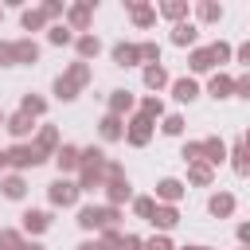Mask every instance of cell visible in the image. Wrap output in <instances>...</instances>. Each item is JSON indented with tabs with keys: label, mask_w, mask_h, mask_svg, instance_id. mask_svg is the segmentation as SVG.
Instances as JSON below:
<instances>
[{
	"label": "cell",
	"mask_w": 250,
	"mask_h": 250,
	"mask_svg": "<svg viewBox=\"0 0 250 250\" xmlns=\"http://www.w3.org/2000/svg\"><path fill=\"white\" fill-rule=\"evenodd\" d=\"M78 51H82V55H98V39H90V35H86V39L78 43Z\"/></svg>",
	"instance_id": "19"
},
{
	"label": "cell",
	"mask_w": 250,
	"mask_h": 250,
	"mask_svg": "<svg viewBox=\"0 0 250 250\" xmlns=\"http://www.w3.org/2000/svg\"><path fill=\"white\" fill-rule=\"evenodd\" d=\"M215 59H219V62L227 59V47H223V43H215L211 51H195V55H191V66H195V70H207Z\"/></svg>",
	"instance_id": "2"
},
{
	"label": "cell",
	"mask_w": 250,
	"mask_h": 250,
	"mask_svg": "<svg viewBox=\"0 0 250 250\" xmlns=\"http://www.w3.org/2000/svg\"><path fill=\"white\" fill-rule=\"evenodd\" d=\"M160 195H164V199H180V184H176V180H164V184H160Z\"/></svg>",
	"instance_id": "17"
},
{
	"label": "cell",
	"mask_w": 250,
	"mask_h": 250,
	"mask_svg": "<svg viewBox=\"0 0 250 250\" xmlns=\"http://www.w3.org/2000/svg\"><path fill=\"white\" fill-rule=\"evenodd\" d=\"M145 137H148V121H145V117H137V121H133V141L141 145Z\"/></svg>",
	"instance_id": "15"
},
{
	"label": "cell",
	"mask_w": 250,
	"mask_h": 250,
	"mask_svg": "<svg viewBox=\"0 0 250 250\" xmlns=\"http://www.w3.org/2000/svg\"><path fill=\"white\" fill-rule=\"evenodd\" d=\"M23 219H27V230H43V227H47V215H43V211H27Z\"/></svg>",
	"instance_id": "9"
},
{
	"label": "cell",
	"mask_w": 250,
	"mask_h": 250,
	"mask_svg": "<svg viewBox=\"0 0 250 250\" xmlns=\"http://www.w3.org/2000/svg\"><path fill=\"white\" fill-rule=\"evenodd\" d=\"M113 59H117L121 66H129L133 59H141V47H125V43H121V47H113Z\"/></svg>",
	"instance_id": "6"
},
{
	"label": "cell",
	"mask_w": 250,
	"mask_h": 250,
	"mask_svg": "<svg viewBox=\"0 0 250 250\" xmlns=\"http://www.w3.org/2000/svg\"><path fill=\"white\" fill-rule=\"evenodd\" d=\"M43 23V12H23V27H39Z\"/></svg>",
	"instance_id": "18"
},
{
	"label": "cell",
	"mask_w": 250,
	"mask_h": 250,
	"mask_svg": "<svg viewBox=\"0 0 250 250\" xmlns=\"http://www.w3.org/2000/svg\"><path fill=\"white\" fill-rule=\"evenodd\" d=\"M39 51H35V43H0V62H12V59H20V62H31Z\"/></svg>",
	"instance_id": "1"
},
{
	"label": "cell",
	"mask_w": 250,
	"mask_h": 250,
	"mask_svg": "<svg viewBox=\"0 0 250 250\" xmlns=\"http://www.w3.org/2000/svg\"><path fill=\"white\" fill-rule=\"evenodd\" d=\"M82 78H86V66H74V74H70V78H59V86H55V90H59V98H74V86H78Z\"/></svg>",
	"instance_id": "4"
},
{
	"label": "cell",
	"mask_w": 250,
	"mask_h": 250,
	"mask_svg": "<svg viewBox=\"0 0 250 250\" xmlns=\"http://www.w3.org/2000/svg\"><path fill=\"white\" fill-rule=\"evenodd\" d=\"M145 82H148V86H164V70H160V66H148V70H145Z\"/></svg>",
	"instance_id": "14"
},
{
	"label": "cell",
	"mask_w": 250,
	"mask_h": 250,
	"mask_svg": "<svg viewBox=\"0 0 250 250\" xmlns=\"http://www.w3.org/2000/svg\"><path fill=\"white\" fill-rule=\"evenodd\" d=\"M137 211L141 215H152V199H137Z\"/></svg>",
	"instance_id": "28"
},
{
	"label": "cell",
	"mask_w": 250,
	"mask_h": 250,
	"mask_svg": "<svg viewBox=\"0 0 250 250\" xmlns=\"http://www.w3.org/2000/svg\"><path fill=\"white\" fill-rule=\"evenodd\" d=\"M195 250H203V246H195Z\"/></svg>",
	"instance_id": "33"
},
{
	"label": "cell",
	"mask_w": 250,
	"mask_h": 250,
	"mask_svg": "<svg viewBox=\"0 0 250 250\" xmlns=\"http://www.w3.org/2000/svg\"><path fill=\"white\" fill-rule=\"evenodd\" d=\"M180 125H184L180 117H168V121H164V133H180Z\"/></svg>",
	"instance_id": "25"
},
{
	"label": "cell",
	"mask_w": 250,
	"mask_h": 250,
	"mask_svg": "<svg viewBox=\"0 0 250 250\" xmlns=\"http://www.w3.org/2000/svg\"><path fill=\"white\" fill-rule=\"evenodd\" d=\"M23 250H43V246H23Z\"/></svg>",
	"instance_id": "32"
},
{
	"label": "cell",
	"mask_w": 250,
	"mask_h": 250,
	"mask_svg": "<svg viewBox=\"0 0 250 250\" xmlns=\"http://www.w3.org/2000/svg\"><path fill=\"white\" fill-rule=\"evenodd\" d=\"M66 39H70V31H62V27H55V31H51V43H66Z\"/></svg>",
	"instance_id": "24"
},
{
	"label": "cell",
	"mask_w": 250,
	"mask_h": 250,
	"mask_svg": "<svg viewBox=\"0 0 250 250\" xmlns=\"http://www.w3.org/2000/svg\"><path fill=\"white\" fill-rule=\"evenodd\" d=\"M74 195H78V188H74V184H62V180L51 188V199H55V203H74Z\"/></svg>",
	"instance_id": "5"
},
{
	"label": "cell",
	"mask_w": 250,
	"mask_h": 250,
	"mask_svg": "<svg viewBox=\"0 0 250 250\" xmlns=\"http://www.w3.org/2000/svg\"><path fill=\"white\" fill-rule=\"evenodd\" d=\"M102 133H105V137H117L121 129H117V121H113V117H105V125H102Z\"/></svg>",
	"instance_id": "23"
},
{
	"label": "cell",
	"mask_w": 250,
	"mask_h": 250,
	"mask_svg": "<svg viewBox=\"0 0 250 250\" xmlns=\"http://www.w3.org/2000/svg\"><path fill=\"white\" fill-rule=\"evenodd\" d=\"M227 90H230V82H227V78H215V82H211V94H215V98H223Z\"/></svg>",
	"instance_id": "20"
},
{
	"label": "cell",
	"mask_w": 250,
	"mask_h": 250,
	"mask_svg": "<svg viewBox=\"0 0 250 250\" xmlns=\"http://www.w3.org/2000/svg\"><path fill=\"white\" fill-rule=\"evenodd\" d=\"M172 39H176V43H191V39H195V27H191V23H180Z\"/></svg>",
	"instance_id": "10"
},
{
	"label": "cell",
	"mask_w": 250,
	"mask_h": 250,
	"mask_svg": "<svg viewBox=\"0 0 250 250\" xmlns=\"http://www.w3.org/2000/svg\"><path fill=\"white\" fill-rule=\"evenodd\" d=\"M82 250H102V246H94V242H86V246H82Z\"/></svg>",
	"instance_id": "31"
},
{
	"label": "cell",
	"mask_w": 250,
	"mask_h": 250,
	"mask_svg": "<svg viewBox=\"0 0 250 250\" xmlns=\"http://www.w3.org/2000/svg\"><path fill=\"white\" fill-rule=\"evenodd\" d=\"M0 246H4V250H20V238H16V234H0Z\"/></svg>",
	"instance_id": "22"
},
{
	"label": "cell",
	"mask_w": 250,
	"mask_h": 250,
	"mask_svg": "<svg viewBox=\"0 0 250 250\" xmlns=\"http://www.w3.org/2000/svg\"><path fill=\"white\" fill-rule=\"evenodd\" d=\"M129 105V94H113V109H125Z\"/></svg>",
	"instance_id": "27"
},
{
	"label": "cell",
	"mask_w": 250,
	"mask_h": 250,
	"mask_svg": "<svg viewBox=\"0 0 250 250\" xmlns=\"http://www.w3.org/2000/svg\"><path fill=\"white\" fill-rule=\"evenodd\" d=\"M176 98H180V102H191V98H195V82L180 78V82H176Z\"/></svg>",
	"instance_id": "7"
},
{
	"label": "cell",
	"mask_w": 250,
	"mask_h": 250,
	"mask_svg": "<svg viewBox=\"0 0 250 250\" xmlns=\"http://www.w3.org/2000/svg\"><path fill=\"white\" fill-rule=\"evenodd\" d=\"M78 223H82V227H105V223H113V211H102V207H86V211L78 215Z\"/></svg>",
	"instance_id": "3"
},
{
	"label": "cell",
	"mask_w": 250,
	"mask_h": 250,
	"mask_svg": "<svg viewBox=\"0 0 250 250\" xmlns=\"http://www.w3.org/2000/svg\"><path fill=\"white\" fill-rule=\"evenodd\" d=\"M125 195H129V184L117 180V184H113V199H125Z\"/></svg>",
	"instance_id": "26"
},
{
	"label": "cell",
	"mask_w": 250,
	"mask_h": 250,
	"mask_svg": "<svg viewBox=\"0 0 250 250\" xmlns=\"http://www.w3.org/2000/svg\"><path fill=\"white\" fill-rule=\"evenodd\" d=\"M74 164H78V152L74 148H62L59 152V168H74Z\"/></svg>",
	"instance_id": "16"
},
{
	"label": "cell",
	"mask_w": 250,
	"mask_h": 250,
	"mask_svg": "<svg viewBox=\"0 0 250 250\" xmlns=\"http://www.w3.org/2000/svg\"><path fill=\"white\" fill-rule=\"evenodd\" d=\"M148 250H172V246H168L164 238H152V242H148Z\"/></svg>",
	"instance_id": "29"
},
{
	"label": "cell",
	"mask_w": 250,
	"mask_h": 250,
	"mask_svg": "<svg viewBox=\"0 0 250 250\" xmlns=\"http://www.w3.org/2000/svg\"><path fill=\"white\" fill-rule=\"evenodd\" d=\"M4 164H8V152H0V168H4Z\"/></svg>",
	"instance_id": "30"
},
{
	"label": "cell",
	"mask_w": 250,
	"mask_h": 250,
	"mask_svg": "<svg viewBox=\"0 0 250 250\" xmlns=\"http://www.w3.org/2000/svg\"><path fill=\"white\" fill-rule=\"evenodd\" d=\"M4 195H8V199H20V195H23V180H16V176H12V180L4 184Z\"/></svg>",
	"instance_id": "12"
},
{
	"label": "cell",
	"mask_w": 250,
	"mask_h": 250,
	"mask_svg": "<svg viewBox=\"0 0 250 250\" xmlns=\"http://www.w3.org/2000/svg\"><path fill=\"white\" fill-rule=\"evenodd\" d=\"M39 109H43L39 98H23V113H39Z\"/></svg>",
	"instance_id": "21"
},
{
	"label": "cell",
	"mask_w": 250,
	"mask_h": 250,
	"mask_svg": "<svg viewBox=\"0 0 250 250\" xmlns=\"http://www.w3.org/2000/svg\"><path fill=\"white\" fill-rule=\"evenodd\" d=\"M8 129H12L16 137H23V133L31 129V125H27V113H20V117H12V121H8Z\"/></svg>",
	"instance_id": "11"
},
{
	"label": "cell",
	"mask_w": 250,
	"mask_h": 250,
	"mask_svg": "<svg viewBox=\"0 0 250 250\" xmlns=\"http://www.w3.org/2000/svg\"><path fill=\"white\" fill-rule=\"evenodd\" d=\"M152 215H156L152 223H160V227H172V223H176V211H172V207H160V211H152Z\"/></svg>",
	"instance_id": "13"
},
{
	"label": "cell",
	"mask_w": 250,
	"mask_h": 250,
	"mask_svg": "<svg viewBox=\"0 0 250 250\" xmlns=\"http://www.w3.org/2000/svg\"><path fill=\"white\" fill-rule=\"evenodd\" d=\"M230 207H234V199H230V195H215V199H211V215H227Z\"/></svg>",
	"instance_id": "8"
}]
</instances>
